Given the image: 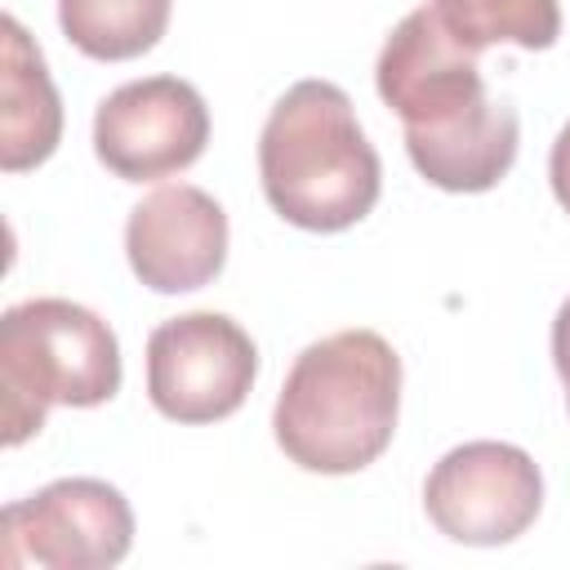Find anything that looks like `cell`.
<instances>
[{"mask_svg": "<svg viewBox=\"0 0 570 570\" xmlns=\"http://www.w3.org/2000/svg\"><path fill=\"white\" fill-rule=\"evenodd\" d=\"M379 98L401 116L410 165L441 191L476 196L508 178L521 125L503 98H490L476 49H468L432 4L410 9L379 49Z\"/></svg>", "mask_w": 570, "mask_h": 570, "instance_id": "6da1fadb", "label": "cell"}, {"mask_svg": "<svg viewBox=\"0 0 570 570\" xmlns=\"http://www.w3.org/2000/svg\"><path fill=\"white\" fill-rule=\"evenodd\" d=\"M396 414V347L374 330H338L294 356L272 410V436L294 468L347 476L392 445Z\"/></svg>", "mask_w": 570, "mask_h": 570, "instance_id": "7a4b0ae2", "label": "cell"}, {"mask_svg": "<svg viewBox=\"0 0 570 570\" xmlns=\"http://www.w3.org/2000/svg\"><path fill=\"white\" fill-rule=\"evenodd\" d=\"M258 178L285 223L303 232L356 227L379 205L383 165L347 89L316 76L289 85L263 120Z\"/></svg>", "mask_w": 570, "mask_h": 570, "instance_id": "3957f363", "label": "cell"}, {"mask_svg": "<svg viewBox=\"0 0 570 570\" xmlns=\"http://www.w3.org/2000/svg\"><path fill=\"white\" fill-rule=\"evenodd\" d=\"M120 392L116 330L85 303L27 298L0 316V441H31L53 405L94 410Z\"/></svg>", "mask_w": 570, "mask_h": 570, "instance_id": "277c9868", "label": "cell"}, {"mask_svg": "<svg viewBox=\"0 0 570 570\" xmlns=\"http://www.w3.org/2000/svg\"><path fill=\"white\" fill-rule=\"evenodd\" d=\"M258 379V347L223 312H183L147 334V396L174 423L232 419Z\"/></svg>", "mask_w": 570, "mask_h": 570, "instance_id": "5b68a950", "label": "cell"}, {"mask_svg": "<svg viewBox=\"0 0 570 570\" xmlns=\"http://www.w3.org/2000/svg\"><path fill=\"white\" fill-rule=\"evenodd\" d=\"M543 508V472L512 441H463L445 450L423 481L428 521L463 548L521 539Z\"/></svg>", "mask_w": 570, "mask_h": 570, "instance_id": "8992f818", "label": "cell"}, {"mask_svg": "<svg viewBox=\"0 0 570 570\" xmlns=\"http://www.w3.org/2000/svg\"><path fill=\"white\" fill-rule=\"evenodd\" d=\"M134 548L129 499L98 476H62L0 512V561L45 570H107Z\"/></svg>", "mask_w": 570, "mask_h": 570, "instance_id": "52a82bcc", "label": "cell"}, {"mask_svg": "<svg viewBox=\"0 0 570 570\" xmlns=\"http://www.w3.org/2000/svg\"><path fill=\"white\" fill-rule=\"evenodd\" d=\"M209 142V107L183 76H142L94 111V156L120 183H160L191 169Z\"/></svg>", "mask_w": 570, "mask_h": 570, "instance_id": "ba28073f", "label": "cell"}, {"mask_svg": "<svg viewBox=\"0 0 570 570\" xmlns=\"http://www.w3.org/2000/svg\"><path fill=\"white\" fill-rule=\"evenodd\" d=\"M125 258L151 294L205 289L227 263V214L205 187H156L125 218Z\"/></svg>", "mask_w": 570, "mask_h": 570, "instance_id": "9c48e42d", "label": "cell"}, {"mask_svg": "<svg viewBox=\"0 0 570 570\" xmlns=\"http://www.w3.org/2000/svg\"><path fill=\"white\" fill-rule=\"evenodd\" d=\"M4 71H0V169L22 174L45 165L62 142V98L49 80L45 53L27 27L4 13Z\"/></svg>", "mask_w": 570, "mask_h": 570, "instance_id": "30bf717a", "label": "cell"}, {"mask_svg": "<svg viewBox=\"0 0 570 570\" xmlns=\"http://www.w3.org/2000/svg\"><path fill=\"white\" fill-rule=\"evenodd\" d=\"M174 0H58V27L94 62H129L160 45Z\"/></svg>", "mask_w": 570, "mask_h": 570, "instance_id": "8fae6325", "label": "cell"}, {"mask_svg": "<svg viewBox=\"0 0 570 570\" xmlns=\"http://www.w3.org/2000/svg\"><path fill=\"white\" fill-rule=\"evenodd\" d=\"M436 18L468 45H517V49H552L561 36V4L557 0H432Z\"/></svg>", "mask_w": 570, "mask_h": 570, "instance_id": "7c38bea8", "label": "cell"}, {"mask_svg": "<svg viewBox=\"0 0 570 570\" xmlns=\"http://www.w3.org/2000/svg\"><path fill=\"white\" fill-rule=\"evenodd\" d=\"M548 183H552L557 205L570 214V125L557 134V142H552V151H548Z\"/></svg>", "mask_w": 570, "mask_h": 570, "instance_id": "4fadbf2b", "label": "cell"}, {"mask_svg": "<svg viewBox=\"0 0 570 570\" xmlns=\"http://www.w3.org/2000/svg\"><path fill=\"white\" fill-rule=\"evenodd\" d=\"M552 365H557V379H561L566 405H570V298L552 316Z\"/></svg>", "mask_w": 570, "mask_h": 570, "instance_id": "5bb4252c", "label": "cell"}]
</instances>
